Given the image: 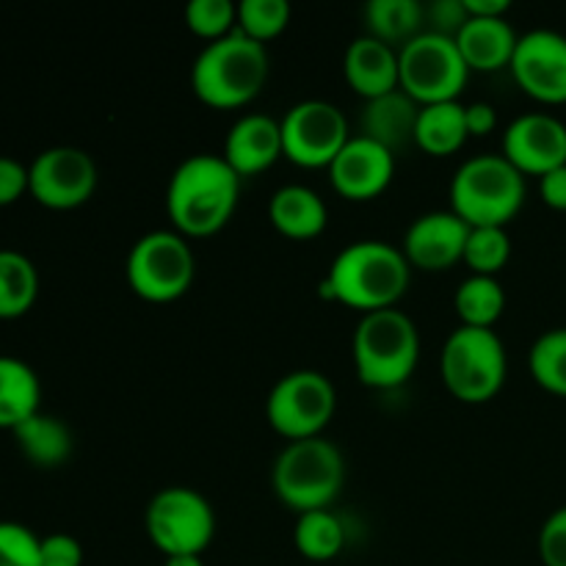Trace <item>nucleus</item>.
Returning a JSON list of instances; mask_svg holds the SVG:
<instances>
[{"label": "nucleus", "mask_w": 566, "mask_h": 566, "mask_svg": "<svg viewBox=\"0 0 566 566\" xmlns=\"http://www.w3.org/2000/svg\"><path fill=\"white\" fill-rule=\"evenodd\" d=\"M241 199V177L224 155L199 153L180 160L166 188V213L180 235L208 238L224 230Z\"/></svg>", "instance_id": "1"}, {"label": "nucleus", "mask_w": 566, "mask_h": 566, "mask_svg": "<svg viewBox=\"0 0 566 566\" xmlns=\"http://www.w3.org/2000/svg\"><path fill=\"white\" fill-rule=\"evenodd\" d=\"M409 265L403 249L387 241H354L332 260L324 287L332 298L359 313L390 310L409 287Z\"/></svg>", "instance_id": "2"}, {"label": "nucleus", "mask_w": 566, "mask_h": 566, "mask_svg": "<svg viewBox=\"0 0 566 566\" xmlns=\"http://www.w3.org/2000/svg\"><path fill=\"white\" fill-rule=\"evenodd\" d=\"M269 50L247 33L235 31L208 42L191 64V88L210 108L249 105L269 81Z\"/></svg>", "instance_id": "3"}, {"label": "nucleus", "mask_w": 566, "mask_h": 566, "mask_svg": "<svg viewBox=\"0 0 566 566\" xmlns=\"http://www.w3.org/2000/svg\"><path fill=\"white\" fill-rule=\"evenodd\" d=\"M354 368L363 385L392 390L409 381L420 363V332L403 310L365 313L352 340Z\"/></svg>", "instance_id": "4"}, {"label": "nucleus", "mask_w": 566, "mask_h": 566, "mask_svg": "<svg viewBox=\"0 0 566 566\" xmlns=\"http://www.w3.org/2000/svg\"><path fill=\"white\" fill-rule=\"evenodd\" d=\"M525 202V175L503 153L473 155L451 180V210L470 227H506Z\"/></svg>", "instance_id": "5"}, {"label": "nucleus", "mask_w": 566, "mask_h": 566, "mask_svg": "<svg viewBox=\"0 0 566 566\" xmlns=\"http://www.w3.org/2000/svg\"><path fill=\"white\" fill-rule=\"evenodd\" d=\"M346 484V459L326 437L287 442L271 470V486L276 497L293 512L329 509Z\"/></svg>", "instance_id": "6"}, {"label": "nucleus", "mask_w": 566, "mask_h": 566, "mask_svg": "<svg viewBox=\"0 0 566 566\" xmlns=\"http://www.w3.org/2000/svg\"><path fill=\"white\" fill-rule=\"evenodd\" d=\"M440 370L453 398L462 403H486L506 385V346L495 329L459 324L442 346Z\"/></svg>", "instance_id": "7"}, {"label": "nucleus", "mask_w": 566, "mask_h": 566, "mask_svg": "<svg viewBox=\"0 0 566 566\" xmlns=\"http://www.w3.org/2000/svg\"><path fill=\"white\" fill-rule=\"evenodd\" d=\"M127 285L147 302L166 304L186 296L197 276L191 243L177 230H153L127 252Z\"/></svg>", "instance_id": "8"}, {"label": "nucleus", "mask_w": 566, "mask_h": 566, "mask_svg": "<svg viewBox=\"0 0 566 566\" xmlns=\"http://www.w3.org/2000/svg\"><path fill=\"white\" fill-rule=\"evenodd\" d=\"M149 542L169 556H202L216 536V512L191 486H164L144 512Z\"/></svg>", "instance_id": "9"}, {"label": "nucleus", "mask_w": 566, "mask_h": 566, "mask_svg": "<svg viewBox=\"0 0 566 566\" xmlns=\"http://www.w3.org/2000/svg\"><path fill=\"white\" fill-rule=\"evenodd\" d=\"M401 92L418 105L459 99L470 77L468 61L459 53L457 39L423 31L398 50Z\"/></svg>", "instance_id": "10"}, {"label": "nucleus", "mask_w": 566, "mask_h": 566, "mask_svg": "<svg viewBox=\"0 0 566 566\" xmlns=\"http://www.w3.org/2000/svg\"><path fill=\"white\" fill-rule=\"evenodd\" d=\"M337 409V390L321 370H291L269 392L265 418L287 442L324 434Z\"/></svg>", "instance_id": "11"}, {"label": "nucleus", "mask_w": 566, "mask_h": 566, "mask_svg": "<svg viewBox=\"0 0 566 566\" xmlns=\"http://www.w3.org/2000/svg\"><path fill=\"white\" fill-rule=\"evenodd\" d=\"M280 127L285 158L304 169H329L352 138L346 114L329 99L313 97L291 105L280 119Z\"/></svg>", "instance_id": "12"}, {"label": "nucleus", "mask_w": 566, "mask_h": 566, "mask_svg": "<svg viewBox=\"0 0 566 566\" xmlns=\"http://www.w3.org/2000/svg\"><path fill=\"white\" fill-rule=\"evenodd\" d=\"M31 193L39 205L50 210L81 208L97 188V164L81 147H50L28 166Z\"/></svg>", "instance_id": "13"}, {"label": "nucleus", "mask_w": 566, "mask_h": 566, "mask_svg": "<svg viewBox=\"0 0 566 566\" xmlns=\"http://www.w3.org/2000/svg\"><path fill=\"white\" fill-rule=\"evenodd\" d=\"M514 81L539 103H566V36L551 28H534L517 39L509 64Z\"/></svg>", "instance_id": "14"}, {"label": "nucleus", "mask_w": 566, "mask_h": 566, "mask_svg": "<svg viewBox=\"0 0 566 566\" xmlns=\"http://www.w3.org/2000/svg\"><path fill=\"white\" fill-rule=\"evenodd\" d=\"M503 155L523 175H547L566 164V125L542 111L517 116L503 133Z\"/></svg>", "instance_id": "15"}, {"label": "nucleus", "mask_w": 566, "mask_h": 566, "mask_svg": "<svg viewBox=\"0 0 566 566\" xmlns=\"http://www.w3.org/2000/svg\"><path fill=\"white\" fill-rule=\"evenodd\" d=\"M470 224L453 210L418 216L403 235V254L420 271H448L464 260Z\"/></svg>", "instance_id": "16"}, {"label": "nucleus", "mask_w": 566, "mask_h": 566, "mask_svg": "<svg viewBox=\"0 0 566 566\" xmlns=\"http://www.w3.org/2000/svg\"><path fill=\"white\" fill-rule=\"evenodd\" d=\"M396 177V155L365 136H352L329 166V180L340 197L365 202L385 191Z\"/></svg>", "instance_id": "17"}, {"label": "nucleus", "mask_w": 566, "mask_h": 566, "mask_svg": "<svg viewBox=\"0 0 566 566\" xmlns=\"http://www.w3.org/2000/svg\"><path fill=\"white\" fill-rule=\"evenodd\" d=\"M282 155L285 149L280 119L269 114H243L232 122L224 138V160L238 171V177L271 169Z\"/></svg>", "instance_id": "18"}, {"label": "nucleus", "mask_w": 566, "mask_h": 566, "mask_svg": "<svg viewBox=\"0 0 566 566\" xmlns=\"http://www.w3.org/2000/svg\"><path fill=\"white\" fill-rule=\"evenodd\" d=\"M343 75H346L348 86L365 99H376L381 94L396 92V88H401L398 50L363 33L346 48Z\"/></svg>", "instance_id": "19"}, {"label": "nucleus", "mask_w": 566, "mask_h": 566, "mask_svg": "<svg viewBox=\"0 0 566 566\" xmlns=\"http://www.w3.org/2000/svg\"><path fill=\"white\" fill-rule=\"evenodd\" d=\"M418 114L420 105L401 88L376 99H365L363 116H359V136L381 144L398 158L409 144H415Z\"/></svg>", "instance_id": "20"}, {"label": "nucleus", "mask_w": 566, "mask_h": 566, "mask_svg": "<svg viewBox=\"0 0 566 566\" xmlns=\"http://www.w3.org/2000/svg\"><path fill=\"white\" fill-rule=\"evenodd\" d=\"M517 31L506 17H470L457 33V44L470 72H497L512 64Z\"/></svg>", "instance_id": "21"}, {"label": "nucleus", "mask_w": 566, "mask_h": 566, "mask_svg": "<svg viewBox=\"0 0 566 566\" xmlns=\"http://www.w3.org/2000/svg\"><path fill=\"white\" fill-rule=\"evenodd\" d=\"M269 219L282 235L293 238V241H310L326 230L329 210L318 191L302 186V182H291V186L274 191L269 202Z\"/></svg>", "instance_id": "22"}, {"label": "nucleus", "mask_w": 566, "mask_h": 566, "mask_svg": "<svg viewBox=\"0 0 566 566\" xmlns=\"http://www.w3.org/2000/svg\"><path fill=\"white\" fill-rule=\"evenodd\" d=\"M11 434H14L20 453L33 468L53 470L61 468L72 457L70 426L61 418H55V415L42 412V409L33 418H28L25 423L17 426Z\"/></svg>", "instance_id": "23"}, {"label": "nucleus", "mask_w": 566, "mask_h": 566, "mask_svg": "<svg viewBox=\"0 0 566 566\" xmlns=\"http://www.w3.org/2000/svg\"><path fill=\"white\" fill-rule=\"evenodd\" d=\"M42 385L36 370L22 359L0 354V429L14 431L39 412Z\"/></svg>", "instance_id": "24"}, {"label": "nucleus", "mask_w": 566, "mask_h": 566, "mask_svg": "<svg viewBox=\"0 0 566 566\" xmlns=\"http://www.w3.org/2000/svg\"><path fill=\"white\" fill-rule=\"evenodd\" d=\"M470 138L468 119H464V103L459 99H448V103H431L420 105L418 127H415V144L423 153L437 155H453L464 147Z\"/></svg>", "instance_id": "25"}, {"label": "nucleus", "mask_w": 566, "mask_h": 566, "mask_svg": "<svg viewBox=\"0 0 566 566\" xmlns=\"http://www.w3.org/2000/svg\"><path fill=\"white\" fill-rule=\"evenodd\" d=\"M368 36L398 50L426 31V6L418 0H370L365 6Z\"/></svg>", "instance_id": "26"}, {"label": "nucleus", "mask_w": 566, "mask_h": 566, "mask_svg": "<svg viewBox=\"0 0 566 566\" xmlns=\"http://www.w3.org/2000/svg\"><path fill=\"white\" fill-rule=\"evenodd\" d=\"M39 271L17 249H0V321L22 318L36 304Z\"/></svg>", "instance_id": "27"}, {"label": "nucleus", "mask_w": 566, "mask_h": 566, "mask_svg": "<svg viewBox=\"0 0 566 566\" xmlns=\"http://www.w3.org/2000/svg\"><path fill=\"white\" fill-rule=\"evenodd\" d=\"M453 310H457L462 326H475V329H492L495 321L506 310V291L497 282V276L470 274L453 296Z\"/></svg>", "instance_id": "28"}, {"label": "nucleus", "mask_w": 566, "mask_h": 566, "mask_svg": "<svg viewBox=\"0 0 566 566\" xmlns=\"http://www.w3.org/2000/svg\"><path fill=\"white\" fill-rule=\"evenodd\" d=\"M293 542L307 562H332L346 545V528L332 509H315L298 514Z\"/></svg>", "instance_id": "29"}, {"label": "nucleus", "mask_w": 566, "mask_h": 566, "mask_svg": "<svg viewBox=\"0 0 566 566\" xmlns=\"http://www.w3.org/2000/svg\"><path fill=\"white\" fill-rule=\"evenodd\" d=\"M528 368L536 385L547 392L566 396V326L542 332L528 354Z\"/></svg>", "instance_id": "30"}, {"label": "nucleus", "mask_w": 566, "mask_h": 566, "mask_svg": "<svg viewBox=\"0 0 566 566\" xmlns=\"http://www.w3.org/2000/svg\"><path fill=\"white\" fill-rule=\"evenodd\" d=\"M512 258V238L506 227H470L464 260L473 274L497 276Z\"/></svg>", "instance_id": "31"}, {"label": "nucleus", "mask_w": 566, "mask_h": 566, "mask_svg": "<svg viewBox=\"0 0 566 566\" xmlns=\"http://www.w3.org/2000/svg\"><path fill=\"white\" fill-rule=\"evenodd\" d=\"M287 22H291L287 0H241L238 3V31L260 44L280 36Z\"/></svg>", "instance_id": "32"}, {"label": "nucleus", "mask_w": 566, "mask_h": 566, "mask_svg": "<svg viewBox=\"0 0 566 566\" xmlns=\"http://www.w3.org/2000/svg\"><path fill=\"white\" fill-rule=\"evenodd\" d=\"M186 25L208 42L230 36L238 28V3L232 0H191L186 6Z\"/></svg>", "instance_id": "33"}, {"label": "nucleus", "mask_w": 566, "mask_h": 566, "mask_svg": "<svg viewBox=\"0 0 566 566\" xmlns=\"http://www.w3.org/2000/svg\"><path fill=\"white\" fill-rule=\"evenodd\" d=\"M0 566H42V536L28 525L0 523Z\"/></svg>", "instance_id": "34"}, {"label": "nucleus", "mask_w": 566, "mask_h": 566, "mask_svg": "<svg viewBox=\"0 0 566 566\" xmlns=\"http://www.w3.org/2000/svg\"><path fill=\"white\" fill-rule=\"evenodd\" d=\"M539 558L545 566H566V506L556 509L542 525Z\"/></svg>", "instance_id": "35"}, {"label": "nucleus", "mask_w": 566, "mask_h": 566, "mask_svg": "<svg viewBox=\"0 0 566 566\" xmlns=\"http://www.w3.org/2000/svg\"><path fill=\"white\" fill-rule=\"evenodd\" d=\"M470 20L464 0H434L426 6V31L442 33V36L457 39L464 22Z\"/></svg>", "instance_id": "36"}, {"label": "nucleus", "mask_w": 566, "mask_h": 566, "mask_svg": "<svg viewBox=\"0 0 566 566\" xmlns=\"http://www.w3.org/2000/svg\"><path fill=\"white\" fill-rule=\"evenodd\" d=\"M28 188H31L28 166L9 155H0V208H9L17 199L25 197Z\"/></svg>", "instance_id": "37"}, {"label": "nucleus", "mask_w": 566, "mask_h": 566, "mask_svg": "<svg viewBox=\"0 0 566 566\" xmlns=\"http://www.w3.org/2000/svg\"><path fill=\"white\" fill-rule=\"evenodd\" d=\"M42 566H83V545L70 534L42 536Z\"/></svg>", "instance_id": "38"}, {"label": "nucleus", "mask_w": 566, "mask_h": 566, "mask_svg": "<svg viewBox=\"0 0 566 566\" xmlns=\"http://www.w3.org/2000/svg\"><path fill=\"white\" fill-rule=\"evenodd\" d=\"M539 193L547 208L566 210V164L539 177Z\"/></svg>", "instance_id": "39"}, {"label": "nucleus", "mask_w": 566, "mask_h": 566, "mask_svg": "<svg viewBox=\"0 0 566 566\" xmlns=\"http://www.w3.org/2000/svg\"><path fill=\"white\" fill-rule=\"evenodd\" d=\"M464 119H468L470 136H486L497 127V111L490 103H470L464 105Z\"/></svg>", "instance_id": "40"}, {"label": "nucleus", "mask_w": 566, "mask_h": 566, "mask_svg": "<svg viewBox=\"0 0 566 566\" xmlns=\"http://www.w3.org/2000/svg\"><path fill=\"white\" fill-rule=\"evenodd\" d=\"M464 9L470 17H506L512 3L509 0H464Z\"/></svg>", "instance_id": "41"}, {"label": "nucleus", "mask_w": 566, "mask_h": 566, "mask_svg": "<svg viewBox=\"0 0 566 566\" xmlns=\"http://www.w3.org/2000/svg\"><path fill=\"white\" fill-rule=\"evenodd\" d=\"M164 566H205L202 556H169Z\"/></svg>", "instance_id": "42"}]
</instances>
